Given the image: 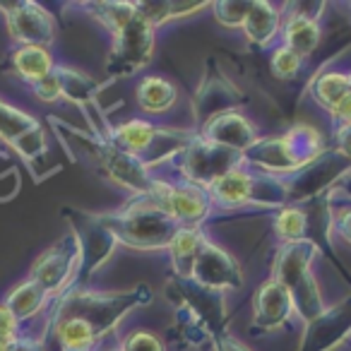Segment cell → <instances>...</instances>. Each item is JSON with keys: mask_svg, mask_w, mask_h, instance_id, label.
Masks as SVG:
<instances>
[{"mask_svg": "<svg viewBox=\"0 0 351 351\" xmlns=\"http://www.w3.org/2000/svg\"><path fill=\"white\" fill-rule=\"evenodd\" d=\"M80 265H82V248L77 236H65L34 263L32 282L39 284L49 296H56L73 282Z\"/></svg>", "mask_w": 351, "mask_h": 351, "instance_id": "cell-2", "label": "cell"}, {"mask_svg": "<svg viewBox=\"0 0 351 351\" xmlns=\"http://www.w3.org/2000/svg\"><path fill=\"white\" fill-rule=\"evenodd\" d=\"M335 231L341 241H346V243L351 245V205L339 210V215H337V219H335Z\"/></svg>", "mask_w": 351, "mask_h": 351, "instance_id": "cell-29", "label": "cell"}, {"mask_svg": "<svg viewBox=\"0 0 351 351\" xmlns=\"http://www.w3.org/2000/svg\"><path fill=\"white\" fill-rule=\"evenodd\" d=\"M197 116H200L202 123H207L210 118L219 116V113L234 111L236 108V92L229 87L226 82H215L205 84L197 94Z\"/></svg>", "mask_w": 351, "mask_h": 351, "instance_id": "cell-18", "label": "cell"}, {"mask_svg": "<svg viewBox=\"0 0 351 351\" xmlns=\"http://www.w3.org/2000/svg\"><path fill=\"white\" fill-rule=\"evenodd\" d=\"M330 118L337 123V128L351 125V94L346 99H341L339 104H337V108L330 113Z\"/></svg>", "mask_w": 351, "mask_h": 351, "instance_id": "cell-30", "label": "cell"}, {"mask_svg": "<svg viewBox=\"0 0 351 351\" xmlns=\"http://www.w3.org/2000/svg\"><path fill=\"white\" fill-rule=\"evenodd\" d=\"M188 279L202 284L210 289H239L241 287V269L234 263L229 253H224L221 248H217L215 243L207 241L205 248L197 253V258L193 260V267Z\"/></svg>", "mask_w": 351, "mask_h": 351, "instance_id": "cell-7", "label": "cell"}, {"mask_svg": "<svg viewBox=\"0 0 351 351\" xmlns=\"http://www.w3.org/2000/svg\"><path fill=\"white\" fill-rule=\"evenodd\" d=\"M145 200L132 202L118 215L99 217L101 224L116 236V241L140 250L169 248L173 236L178 234L181 224L149 195L145 193Z\"/></svg>", "mask_w": 351, "mask_h": 351, "instance_id": "cell-1", "label": "cell"}, {"mask_svg": "<svg viewBox=\"0 0 351 351\" xmlns=\"http://www.w3.org/2000/svg\"><path fill=\"white\" fill-rule=\"evenodd\" d=\"M118 351H164V344L152 332H130L121 341Z\"/></svg>", "mask_w": 351, "mask_h": 351, "instance_id": "cell-27", "label": "cell"}, {"mask_svg": "<svg viewBox=\"0 0 351 351\" xmlns=\"http://www.w3.org/2000/svg\"><path fill=\"white\" fill-rule=\"evenodd\" d=\"M39 123L29 116V113L20 111V108L10 106V104L0 101V142L15 147L22 137L34 132Z\"/></svg>", "mask_w": 351, "mask_h": 351, "instance_id": "cell-19", "label": "cell"}, {"mask_svg": "<svg viewBox=\"0 0 351 351\" xmlns=\"http://www.w3.org/2000/svg\"><path fill=\"white\" fill-rule=\"evenodd\" d=\"M315 255H317V245L313 239L284 243L282 248H279L277 258H274L272 279L291 291V289L311 272V265H313V258H315Z\"/></svg>", "mask_w": 351, "mask_h": 351, "instance_id": "cell-10", "label": "cell"}, {"mask_svg": "<svg viewBox=\"0 0 351 351\" xmlns=\"http://www.w3.org/2000/svg\"><path fill=\"white\" fill-rule=\"evenodd\" d=\"M154 29L145 17L137 12V17L113 34V49L111 58H108V70L118 75H130L142 70L149 63L152 53H154Z\"/></svg>", "mask_w": 351, "mask_h": 351, "instance_id": "cell-3", "label": "cell"}, {"mask_svg": "<svg viewBox=\"0 0 351 351\" xmlns=\"http://www.w3.org/2000/svg\"><path fill=\"white\" fill-rule=\"evenodd\" d=\"M311 94H313V99H315V104H320L322 108H327V111L332 113L337 108V104L351 94L349 73H337V70L320 73L315 77V82H313Z\"/></svg>", "mask_w": 351, "mask_h": 351, "instance_id": "cell-17", "label": "cell"}, {"mask_svg": "<svg viewBox=\"0 0 351 351\" xmlns=\"http://www.w3.org/2000/svg\"><path fill=\"white\" fill-rule=\"evenodd\" d=\"M349 77H351V75H349Z\"/></svg>", "mask_w": 351, "mask_h": 351, "instance_id": "cell-34", "label": "cell"}, {"mask_svg": "<svg viewBox=\"0 0 351 351\" xmlns=\"http://www.w3.org/2000/svg\"><path fill=\"white\" fill-rule=\"evenodd\" d=\"M274 231L284 243L308 239V217L301 207H284L274 221Z\"/></svg>", "mask_w": 351, "mask_h": 351, "instance_id": "cell-22", "label": "cell"}, {"mask_svg": "<svg viewBox=\"0 0 351 351\" xmlns=\"http://www.w3.org/2000/svg\"><path fill=\"white\" fill-rule=\"evenodd\" d=\"M282 22H284V12L277 5L265 3V0H253L241 29H243L245 39L253 46L267 49L282 34Z\"/></svg>", "mask_w": 351, "mask_h": 351, "instance_id": "cell-12", "label": "cell"}, {"mask_svg": "<svg viewBox=\"0 0 351 351\" xmlns=\"http://www.w3.org/2000/svg\"><path fill=\"white\" fill-rule=\"evenodd\" d=\"M29 89L41 104H49V106H51V104H58L60 99H63V92H60V82H58V75H56V70L49 75V77L34 82Z\"/></svg>", "mask_w": 351, "mask_h": 351, "instance_id": "cell-26", "label": "cell"}, {"mask_svg": "<svg viewBox=\"0 0 351 351\" xmlns=\"http://www.w3.org/2000/svg\"><path fill=\"white\" fill-rule=\"evenodd\" d=\"M337 152L346 161H351V125L337 128Z\"/></svg>", "mask_w": 351, "mask_h": 351, "instance_id": "cell-32", "label": "cell"}, {"mask_svg": "<svg viewBox=\"0 0 351 351\" xmlns=\"http://www.w3.org/2000/svg\"><path fill=\"white\" fill-rule=\"evenodd\" d=\"M92 15L97 17V22L101 27H106L111 34H118L121 29H125L132 20L137 17V5L135 3H92Z\"/></svg>", "mask_w": 351, "mask_h": 351, "instance_id": "cell-20", "label": "cell"}, {"mask_svg": "<svg viewBox=\"0 0 351 351\" xmlns=\"http://www.w3.org/2000/svg\"><path fill=\"white\" fill-rule=\"evenodd\" d=\"M351 335V296L306 322L298 351H332Z\"/></svg>", "mask_w": 351, "mask_h": 351, "instance_id": "cell-6", "label": "cell"}, {"mask_svg": "<svg viewBox=\"0 0 351 351\" xmlns=\"http://www.w3.org/2000/svg\"><path fill=\"white\" fill-rule=\"evenodd\" d=\"M12 68L32 87L39 80L49 77L56 70V63L53 56L44 46H17L12 51Z\"/></svg>", "mask_w": 351, "mask_h": 351, "instance_id": "cell-14", "label": "cell"}, {"mask_svg": "<svg viewBox=\"0 0 351 351\" xmlns=\"http://www.w3.org/2000/svg\"><path fill=\"white\" fill-rule=\"evenodd\" d=\"M215 349L217 351H250L243 341H239L236 337H231V335H224V332L215 337Z\"/></svg>", "mask_w": 351, "mask_h": 351, "instance_id": "cell-31", "label": "cell"}, {"mask_svg": "<svg viewBox=\"0 0 351 351\" xmlns=\"http://www.w3.org/2000/svg\"><path fill=\"white\" fill-rule=\"evenodd\" d=\"M293 315V301L289 289H284L279 282L267 279L255 293V320L250 325V332H274L284 327Z\"/></svg>", "mask_w": 351, "mask_h": 351, "instance_id": "cell-8", "label": "cell"}, {"mask_svg": "<svg viewBox=\"0 0 351 351\" xmlns=\"http://www.w3.org/2000/svg\"><path fill=\"white\" fill-rule=\"evenodd\" d=\"M22 339V322L12 315V311L0 303V341H17Z\"/></svg>", "mask_w": 351, "mask_h": 351, "instance_id": "cell-28", "label": "cell"}, {"mask_svg": "<svg viewBox=\"0 0 351 351\" xmlns=\"http://www.w3.org/2000/svg\"><path fill=\"white\" fill-rule=\"evenodd\" d=\"M156 135H159V128L152 125L149 121L135 118V121L121 123V125L111 132V137H113L111 145L123 152H128V154L137 156V159L142 161L147 152L152 149V145H154Z\"/></svg>", "mask_w": 351, "mask_h": 351, "instance_id": "cell-13", "label": "cell"}, {"mask_svg": "<svg viewBox=\"0 0 351 351\" xmlns=\"http://www.w3.org/2000/svg\"><path fill=\"white\" fill-rule=\"evenodd\" d=\"M56 75H58L60 82V92H63L65 99L75 104H87L94 94V82L87 77V75L77 73L73 68H56Z\"/></svg>", "mask_w": 351, "mask_h": 351, "instance_id": "cell-23", "label": "cell"}, {"mask_svg": "<svg viewBox=\"0 0 351 351\" xmlns=\"http://www.w3.org/2000/svg\"><path fill=\"white\" fill-rule=\"evenodd\" d=\"M200 8H207V3H137V12L149 22L152 27H159L173 17L193 15Z\"/></svg>", "mask_w": 351, "mask_h": 351, "instance_id": "cell-21", "label": "cell"}, {"mask_svg": "<svg viewBox=\"0 0 351 351\" xmlns=\"http://www.w3.org/2000/svg\"><path fill=\"white\" fill-rule=\"evenodd\" d=\"M46 301H49V293H46L36 282L27 279L25 284H20V287H15L10 293H8L5 306L10 308L12 315H15L17 320L27 322V320H32V317H39L41 308L46 306Z\"/></svg>", "mask_w": 351, "mask_h": 351, "instance_id": "cell-16", "label": "cell"}, {"mask_svg": "<svg viewBox=\"0 0 351 351\" xmlns=\"http://www.w3.org/2000/svg\"><path fill=\"white\" fill-rule=\"evenodd\" d=\"M135 97L142 111L159 116V113H166L173 108L176 99H178V92H176L173 82L159 77V75H149V77H145L140 82Z\"/></svg>", "mask_w": 351, "mask_h": 351, "instance_id": "cell-15", "label": "cell"}, {"mask_svg": "<svg viewBox=\"0 0 351 351\" xmlns=\"http://www.w3.org/2000/svg\"><path fill=\"white\" fill-rule=\"evenodd\" d=\"M250 10V3H241V0H224V3H215V17L219 25L231 27V29H241L245 22V15Z\"/></svg>", "mask_w": 351, "mask_h": 351, "instance_id": "cell-25", "label": "cell"}, {"mask_svg": "<svg viewBox=\"0 0 351 351\" xmlns=\"http://www.w3.org/2000/svg\"><path fill=\"white\" fill-rule=\"evenodd\" d=\"M269 65H272V73L277 75L279 80H293L303 68V58L298 53H293L289 46L279 44L277 49L272 51V58H269Z\"/></svg>", "mask_w": 351, "mask_h": 351, "instance_id": "cell-24", "label": "cell"}, {"mask_svg": "<svg viewBox=\"0 0 351 351\" xmlns=\"http://www.w3.org/2000/svg\"><path fill=\"white\" fill-rule=\"evenodd\" d=\"M202 140L215 142V145L236 152V154H243L258 142V137H255V128L248 118L241 116L239 111H226L205 123Z\"/></svg>", "mask_w": 351, "mask_h": 351, "instance_id": "cell-9", "label": "cell"}, {"mask_svg": "<svg viewBox=\"0 0 351 351\" xmlns=\"http://www.w3.org/2000/svg\"><path fill=\"white\" fill-rule=\"evenodd\" d=\"M282 44L289 46L293 53H298L301 58L315 53V49L320 46L322 39V29L320 22L315 15L311 12H301V10H291L284 15L282 22Z\"/></svg>", "mask_w": 351, "mask_h": 351, "instance_id": "cell-11", "label": "cell"}, {"mask_svg": "<svg viewBox=\"0 0 351 351\" xmlns=\"http://www.w3.org/2000/svg\"><path fill=\"white\" fill-rule=\"evenodd\" d=\"M5 12L10 36L20 46H44L49 49L56 39V22L49 10L36 3H0Z\"/></svg>", "mask_w": 351, "mask_h": 351, "instance_id": "cell-5", "label": "cell"}, {"mask_svg": "<svg viewBox=\"0 0 351 351\" xmlns=\"http://www.w3.org/2000/svg\"><path fill=\"white\" fill-rule=\"evenodd\" d=\"M243 161V156L229 152L224 147L215 145L207 140H193L191 145L183 149V181H191L200 188H210L217 178L231 171L234 166H239Z\"/></svg>", "mask_w": 351, "mask_h": 351, "instance_id": "cell-4", "label": "cell"}, {"mask_svg": "<svg viewBox=\"0 0 351 351\" xmlns=\"http://www.w3.org/2000/svg\"><path fill=\"white\" fill-rule=\"evenodd\" d=\"M12 351H49V349L41 344V339H29V337H22V339H17L15 344H12Z\"/></svg>", "mask_w": 351, "mask_h": 351, "instance_id": "cell-33", "label": "cell"}]
</instances>
